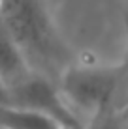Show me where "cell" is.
<instances>
[{"instance_id": "1", "label": "cell", "mask_w": 128, "mask_h": 129, "mask_svg": "<svg viewBox=\"0 0 128 129\" xmlns=\"http://www.w3.org/2000/svg\"><path fill=\"white\" fill-rule=\"evenodd\" d=\"M0 24L21 49L30 69L51 79L68 68V51L42 0H0Z\"/></svg>"}, {"instance_id": "2", "label": "cell", "mask_w": 128, "mask_h": 129, "mask_svg": "<svg viewBox=\"0 0 128 129\" xmlns=\"http://www.w3.org/2000/svg\"><path fill=\"white\" fill-rule=\"evenodd\" d=\"M126 64L122 66H68L60 75L59 90L79 109L92 114L115 107V95L126 75Z\"/></svg>"}, {"instance_id": "3", "label": "cell", "mask_w": 128, "mask_h": 129, "mask_svg": "<svg viewBox=\"0 0 128 129\" xmlns=\"http://www.w3.org/2000/svg\"><path fill=\"white\" fill-rule=\"evenodd\" d=\"M8 107L38 112L55 122L60 129H85L79 118L74 114L68 101L64 99V95L60 94L57 82L36 71H32L19 84L10 88Z\"/></svg>"}, {"instance_id": "4", "label": "cell", "mask_w": 128, "mask_h": 129, "mask_svg": "<svg viewBox=\"0 0 128 129\" xmlns=\"http://www.w3.org/2000/svg\"><path fill=\"white\" fill-rule=\"evenodd\" d=\"M32 73L28 62L23 56L21 49L11 39V36L6 32L0 24V81L8 86V90L19 84L25 77Z\"/></svg>"}, {"instance_id": "5", "label": "cell", "mask_w": 128, "mask_h": 129, "mask_svg": "<svg viewBox=\"0 0 128 129\" xmlns=\"http://www.w3.org/2000/svg\"><path fill=\"white\" fill-rule=\"evenodd\" d=\"M0 127L2 129H60L55 122L38 112L15 109V107H0Z\"/></svg>"}, {"instance_id": "6", "label": "cell", "mask_w": 128, "mask_h": 129, "mask_svg": "<svg viewBox=\"0 0 128 129\" xmlns=\"http://www.w3.org/2000/svg\"><path fill=\"white\" fill-rule=\"evenodd\" d=\"M85 129H128V114L117 107H109L92 114L89 127Z\"/></svg>"}, {"instance_id": "7", "label": "cell", "mask_w": 128, "mask_h": 129, "mask_svg": "<svg viewBox=\"0 0 128 129\" xmlns=\"http://www.w3.org/2000/svg\"><path fill=\"white\" fill-rule=\"evenodd\" d=\"M6 105H10V90L0 81V107H6Z\"/></svg>"}, {"instance_id": "8", "label": "cell", "mask_w": 128, "mask_h": 129, "mask_svg": "<svg viewBox=\"0 0 128 129\" xmlns=\"http://www.w3.org/2000/svg\"><path fill=\"white\" fill-rule=\"evenodd\" d=\"M121 110H122V112H124V114H128V99H126V105H124V107H122V109H121Z\"/></svg>"}]
</instances>
